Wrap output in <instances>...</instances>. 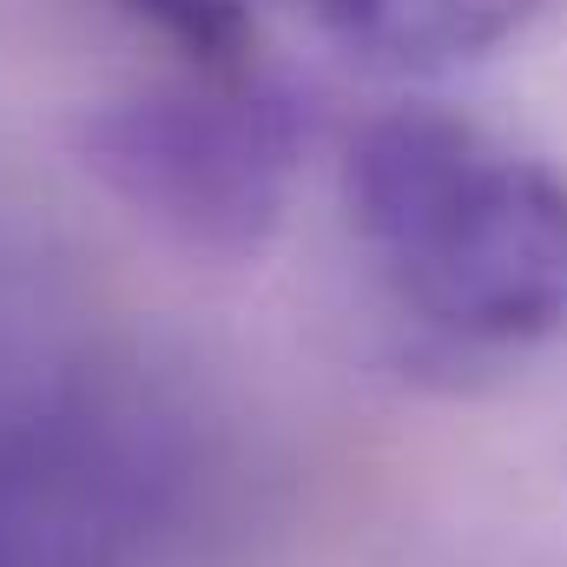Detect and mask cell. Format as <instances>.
Wrapping results in <instances>:
<instances>
[{
  "mask_svg": "<svg viewBox=\"0 0 567 567\" xmlns=\"http://www.w3.org/2000/svg\"><path fill=\"white\" fill-rule=\"evenodd\" d=\"M310 120L271 73H178L73 120L80 172L158 245L251 265L284 231Z\"/></svg>",
  "mask_w": 567,
  "mask_h": 567,
  "instance_id": "2",
  "label": "cell"
},
{
  "mask_svg": "<svg viewBox=\"0 0 567 567\" xmlns=\"http://www.w3.org/2000/svg\"><path fill=\"white\" fill-rule=\"evenodd\" d=\"M113 7H126L192 73H251L258 66V27H251L245 0H113Z\"/></svg>",
  "mask_w": 567,
  "mask_h": 567,
  "instance_id": "4",
  "label": "cell"
},
{
  "mask_svg": "<svg viewBox=\"0 0 567 567\" xmlns=\"http://www.w3.org/2000/svg\"><path fill=\"white\" fill-rule=\"evenodd\" d=\"M343 212L390 310L442 357L567 323V172L449 106H390L343 152Z\"/></svg>",
  "mask_w": 567,
  "mask_h": 567,
  "instance_id": "1",
  "label": "cell"
},
{
  "mask_svg": "<svg viewBox=\"0 0 567 567\" xmlns=\"http://www.w3.org/2000/svg\"><path fill=\"white\" fill-rule=\"evenodd\" d=\"M310 7L357 53L410 73L488 60L548 13V0H310Z\"/></svg>",
  "mask_w": 567,
  "mask_h": 567,
  "instance_id": "3",
  "label": "cell"
}]
</instances>
